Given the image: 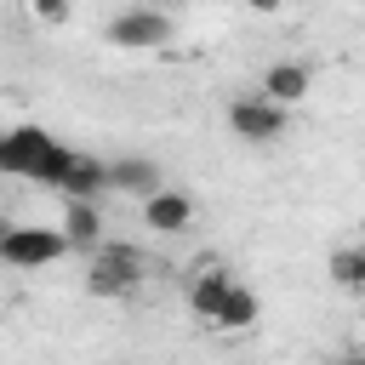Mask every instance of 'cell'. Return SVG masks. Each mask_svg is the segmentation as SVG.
<instances>
[{"label": "cell", "instance_id": "5b68a950", "mask_svg": "<svg viewBox=\"0 0 365 365\" xmlns=\"http://www.w3.org/2000/svg\"><path fill=\"white\" fill-rule=\"evenodd\" d=\"M228 131L245 143H279L285 137V108L268 97H234L228 103Z\"/></svg>", "mask_w": 365, "mask_h": 365}, {"label": "cell", "instance_id": "8992f818", "mask_svg": "<svg viewBox=\"0 0 365 365\" xmlns=\"http://www.w3.org/2000/svg\"><path fill=\"white\" fill-rule=\"evenodd\" d=\"M108 188L148 200V194H160L165 182H160V165H154L148 154H125V160H108Z\"/></svg>", "mask_w": 365, "mask_h": 365}, {"label": "cell", "instance_id": "52a82bcc", "mask_svg": "<svg viewBox=\"0 0 365 365\" xmlns=\"http://www.w3.org/2000/svg\"><path fill=\"white\" fill-rule=\"evenodd\" d=\"M143 222H148L154 234H182V228L194 222V200H188L182 188H160V194L143 200Z\"/></svg>", "mask_w": 365, "mask_h": 365}, {"label": "cell", "instance_id": "277c9868", "mask_svg": "<svg viewBox=\"0 0 365 365\" xmlns=\"http://www.w3.org/2000/svg\"><path fill=\"white\" fill-rule=\"evenodd\" d=\"M57 148V137L46 131V125H11L6 137H0V171H11V177H29L34 182V171L46 165V154Z\"/></svg>", "mask_w": 365, "mask_h": 365}, {"label": "cell", "instance_id": "3957f363", "mask_svg": "<svg viewBox=\"0 0 365 365\" xmlns=\"http://www.w3.org/2000/svg\"><path fill=\"white\" fill-rule=\"evenodd\" d=\"M165 40H171V17L160 6H125L108 23V46H125V51H154Z\"/></svg>", "mask_w": 365, "mask_h": 365}, {"label": "cell", "instance_id": "8fae6325", "mask_svg": "<svg viewBox=\"0 0 365 365\" xmlns=\"http://www.w3.org/2000/svg\"><path fill=\"white\" fill-rule=\"evenodd\" d=\"M97 194H108V160L80 154L74 171H68V182H63V200H97Z\"/></svg>", "mask_w": 365, "mask_h": 365}, {"label": "cell", "instance_id": "9c48e42d", "mask_svg": "<svg viewBox=\"0 0 365 365\" xmlns=\"http://www.w3.org/2000/svg\"><path fill=\"white\" fill-rule=\"evenodd\" d=\"M308 86H314V68H308V63H274V68L262 74V97H268V103H279V108L302 103V97H308Z\"/></svg>", "mask_w": 365, "mask_h": 365}, {"label": "cell", "instance_id": "ba28073f", "mask_svg": "<svg viewBox=\"0 0 365 365\" xmlns=\"http://www.w3.org/2000/svg\"><path fill=\"white\" fill-rule=\"evenodd\" d=\"M57 228L68 234L74 251H97L103 245V211H97V200H63V222Z\"/></svg>", "mask_w": 365, "mask_h": 365}, {"label": "cell", "instance_id": "9a60e30c", "mask_svg": "<svg viewBox=\"0 0 365 365\" xmlns=\"http://www.w3.org/2000/svg\"><path fill=\"white\" fill-rule=\"evenodd\" d=\"M331 365H365V348H354V354H336Z\"/></svg>", "mask_w": 365, "mask_h": 365}, {"label": "cell", "instance_id": "4fadbf2b", "mask_svg": "<svg viewBox=\"0 0 365 365\" xmlns=\"http://www.w3.org/2000/svg\"><path fill=\"white\" fill-rule=\"evenodd\" d=\"M325 268H331V279L342 291H365V245H336Z\"/></svg>", "mask_w": 365, "mask_h": 365}, {"label": "cell", "instance_id": "2e32d148", "mask_svg": "<svg viewBox=\"0 0 365 365\" xmlns=\"http://www.w3.org/2000/svg\"><path fill=\"white\" fill-rule=\"evenodd\" d=\"M251 11H279V0H245Z\"/></svg>", "mask_w": 365, "mask_h": 365}, {"label": "cell", "instance_id": "7a4b0ae2", "mask_svg": "<svg viewBox=\"0 0 365 365\" xmlns=\"http://www.w3.org/2000/svg\"><path fill=\"white\" fill-rule=\"evenodd\" d=\"M63 251H74L63 228H6L0 234V262H11V268H46Z\"/></svg>", "mask_w": 365, "mask_h": 365}, {"label": "cell", "instance_id": "30bf717a", "mask_svg": "<svg viewBox=\"0 0 365 365\" xmlns=\"http://www.w3.org/2000/svg\"><path fill=\"white\" fill-rule=\"evenodd\" d=\"M228 291H234V274H228V268H205V274L188 285V308H194L200 319H211V325H217V314H222Z\"/></svg>", "mask_w": 365, "mask_h": 365}, {"label": "cell", "instance_id": "6da1fadb", "mask_svg": "<svg viewBox=\"0 0 365 365\" xmlns=\"http://www.w3.org/2000/svg\"><path fill=\"white\" fill-rule=\"evenodd\" d=\"M137 279H143V257L131 245H97L91 251V268H86L91 297H125V291H137Z\"/></svg>", "mask_w": 365, "mask_h": 365}, {"label": "cell", "instance_id": "7c38bea8", "mask_svg": "<svg viewBox=\"0 0 365 365\" xmlns=\"http://www.w3.org/2000/svg\"><path fill=\"white\" fill-rule=\"evenodd\" d=\"M257 314H262V302H257V291L234 279V291H228V302H222V314H217V325H222V331H251V325H257Z\"/></svg>", "mask_w": 365, "mask_h": 365}, {"label": "cell", "instance_id": "5bb4252c", "mask_svg": "<svg viewBox=\"0 0 365 365\" xmlns=\"http://www.w3.org/2000/svg\"><path fill=\"white\" fill-rule=\"evenodd\" d=\"M34 17L40 23H68V0H34Z\"/></svg>", "mask_w": 365, "mask_h": 365}]
</instances>
